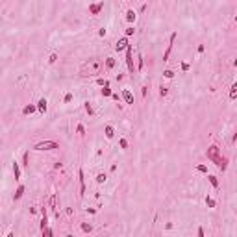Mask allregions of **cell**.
<instances>
[{"label":"cell","instance_id":"6da1fadb","mask_svg":"<svg viewBox=\"0 0 237 237\" xmlns=\"http://www.w3.org/2000/svg\"><path fill=\"white\" fill-rule=\"evenodd\" d=\"M102 71H104V61L98 59V58H91L82 65L80 76L82 78H95V76L102 74Z\"/></svg>","mask_w":237,"mask_h":237},{"label":"cell","instance_id":"7a4b0ae2","mask_svg":"<svg viewBox=\"0 0 237 237\" xmlns=\"http://www.w3.org/2000/svg\"><path fill=\"white\" fill-rule=\"evenodd\" d=\"M59 148V143L56 141H41L33 146V150H39V152H45V150H58Z\"/></svg>","mask_w":237,"mask_h":237},{"label":"cell","instance_id":"3957f363","mask_svg":"<svg viewBox=\"0 0 237 237\" xmlns=\"http://www.w3.org/2000/svg\"><path fill=\"white\" fill-rule=\"evenodd\" d=\"M206 156H207V159H210V161H213V163H215V161H217V158L220 156V148H219L217 145H211L210 148H207Z\"/></svg>","mask_w":237,"mask_h":237},{"label":"cell","instance_id":"277c9868","mask_svg":"<svg viewBox=\"0 0 237 237\" xmlns=\"http://www.w3.org/2000/svg\"><path fill=\"white\" fill-rule=\"evenodd\" d=\"M126 65H128V71L134 72L135 67H134V48H132V45L126 46Z\"/></svg>","mask_w":237,"mask_h":237},{"label":"cell","instance_id":"5b68a950","mask_svg":"<svg viewBox=\"0 0 237 237\" xmlns=\"http://www.w3.org/2000/svg\"><path fill=\"white\" fill-rule=\"evenodd\" d=\"M176 37H178V33L172 32V33H171V39H169V45H167V50H165V54H163V61H169V56H171V52H172V45H174V41H176Z\"/></svg>","mask_w":237,"mask_h":237},{"label":"cell","instance_id":"8992f818","mask_svg":"<svg viewBox=\"0 0 237 237\" xmlns=\"http://www.w3.org/2000/svg\"><path fill=\"white\" fill-rule=\"evenodd\" d=\"M102 9H104V0H100L98 4H91V6H89V13H91V15H98Z\"/></svg>","mask_w":237,"mask_h":237},{"label":"cell","instance_id":"52a82bcc","mask_svg":"<svg viewBox=\"0 0 237 237\" xmlns=\"http://www.w3.org/2000/svg\"><path fill=\"white\" fill-rule=\"evenodd\" d=\"M130 43H128V37H121L117 41V45H115V50L117 52H122V50H126V46H128Z\"/></svg>","mask_w":237,"mask_h":237},{"label":"cell","instance_id":"ba28073f","mask_svg":"<svg viewBox=\"0 0 237 237\" xmlns=\"http://www.w3.org/2000/svg\"><path fill=\"white\" fill-rule=\"evenodd\" d=\"M215 165H217L220 171H226V169H228V158H226V156H219L217 161H215Z\"/></svg>","mask_w":237,"mask_h":237},{"label":"cell","instance_id":"9c48e42d","mask_svg":"<svg viewBox=\"0 0 237 237\" xmlns=\"http://www.w3.org/2000/svg\"><path fill=\"white\" fill-rule=\"evenodd\" d=\"M35 106H37V111H39V113L45 115L46 109H48V102H46V98H39V102L35 104Z\"/></svg>","mask_w":237,"mask_h":237},{"label":"cell","instance_id":"30bf717a","mask_svg":"<svg viewBox=\"0 0 237 237\" xmlns=\"http://www.w3.org/2000/svg\"><path fill=\"white\" fill-rule=\"evenodd\" d=\"M78 180H80V197L85 194V178H83V171H78Z\"/></svg>","mask_w":237,"mask_h":237},{"label":"cell","instance_id":"8fae6325","mask_svg":"<svg viewBox=\"0 0 237 237\" xmlns=\"http://www.w3.org/2000/svg\"><path fill=\"white\" fill-rule=\"evenodd\" d=\"M122 98H124V102H126V104H130V106L134 104V95H132L130 89H122Z\"/></svg>","mask_w":237,"mask_h":237},{"label":"cell","instance_id":"7c38bea8","mask_svg":"<svg viewBox=\"0 0 237 237\" xmlns=\"http://www.w3.org/2000/svg\"><path fill=\"white\" fill-rule=\"evenodd\" d=\"M35 111H37L35 104H28V106L22 108V115H32V113H35Z\"/></svg>","mask_w":237,"mask_h":237},{"label":"cell","instance_id":"4fadbf2b","mask_svg":"<svg viewBox=\"0 0 237 237\" xmlns=\"http://www.w3.org/2000/svg\"><path fill=\"white\" fill-rule=\"evenodd\" d=\"M113 67H115V58H106V61H104V69H106V71H111Z\"/></svg>","mask_w":237,"mask_h":237},{"label":"cell","instance_id":"5bb4252c","mask_svg":"<svg viewBox=\"0 0 237 237\" xmlns=\"http://www.w3.org/2000/svg\"><path fill=\"white\" fill-rule=\"evenodd\" d=\"M22 194H24V185H19L17 191H15V194H13V200H20V198H22Z\"/></svg>","mask_w":237,"mask_h":237},{"label":"cell","instance_id":"9a60e30c","mask_svg":"<svg viewBox=\"0 0 237 237\" xmlns=\"http://www.w3.org/2000/svg\"><path fill=\"white\" fill-rule=\"evenodd\" d=\"M135 19H137V15H135V11L134 9H128L126 11V20L132 24V22H135Z\"/></svg>","mask_w":237,"mask_h":237},{"label":"cell","instance_id":"2e32d148","mask_svg":"<svg viewBox=\"0 0 237 237\" xmlns=\"http://www.w3.org/2000/svg\"><path fill=\"white\" fill-rule=\"evenodd\" d=\"M83 108H85V113H87L89 117H91V115H95V109H93V106H91V102H89V100H85V102H83Z\"/></svg>","mask_w":237,"mask_h":237},{"label":"cell","instance_id":"e0dca14e","mask_svg":"<svg viewBox=\"0 0 237 237\" xmlns=\"http://www.w3.org/2000/svg\"><path fill=\"white\" fill-rule=\"evenodd\" d=\"M104 134H106V137H108V139H113V135H115V130H113V126H109V124H108V126L104 128Z\"/></svg>","mask_w":237,"mask_h":237},{"label":"cell","instance_id":"ac0fdd59","mask_svg":"<svg viewBox=\"0 0 237 237\" xmlns=\"http://www.w3.org/2000/svg\"><path fill=\"white\" fill-rule=\"evenodd\" d=\"M143 67H145V59H143V56H141V54H137V67H135V71L141 72V71H143Z\"/></svg>","mask_w":237,"mask_h":237},{"label":"cell","instance_id":"d6986e66","mask_svg":"<svg viewBox=\"0 0 237 237\" xmlns=\"http://www.w3.org/2000/svg\"><path fill=\"white\" fill-rule=\"evenodd\" d=\"M13 174H15V180H20V165L17 161H13Z\"/></svg>","mask_w":237,"mask_h":237},{"label":"cell","instance_id":"ffe728a7","mask_svg":"<svg viewBox=\"0 0 237 237\" xmlns=\"http://www.w3.org/2000/svg\"><path fill=\"white\" fill-rule=\"evenodd\" d=\"M207 180H210V184L215 187V189H219V180H217V176H213V174H210V176H207Z\"/></svg>","mask_w":237,"mask_h":237},{"label":"cell","instance_id":"44dd1931","mask_svg":"<svg viewBox=\"0 0 237 237\" xmlns=\"http://www.w3.org/2000/svg\"><path fill=\"white\" fill-rule=\"evenodd\" d=\"M230 98H232V100L237 98V83H233V85L230 87Z\"/></svg>","mask_w":237,"mask_h":237},{"label":"cell","instance_id":"7402d4cb","mask_svg":"<svg viewBox=\"0 0 237 237\" xmlns=\"http://www.w3.org/2000/svg\"><path fill=\"white\" fill-rule=\"evenodd\" d=\"M82 232H83V233H91V232H93V226L87 224V222H82Z\"/></svg>","mask_w":237,"mask_h":237},{"label":"cell","instance_id":"603a6c76","mask_svg":"<svg viewBox=\"0 0 237 237\" xmlns=\"http://www.w3.org/2000/svg\"><path fill=\"white\" fill-rule=\"evenodd\" d=\"M28 165H30V152H24V154H22V167H28Z\"/></svg>","mask_w":237,"mask_h":237},{"label":"cell","instance_id":"cb8c5ba5","mask_svg":"<svg viewBox=\"0 0 237 237\" xmlns=\"http://www.w3.org/2000/svg\"><path fill=\"white\" fill-rule=\"evenodd\" d=\"M106 180H108V176H106L104 172H98V174H96V182H98V184H104Z\"/></svg>","mask_w":237,"mask_h":237},{"label":"cell","instance_id":"d4e9b609","mask_svg":"<svg viewBox=\"0 0 237 237\" xmlns=\"http://www.w3.org/2000/svg\"><path fill=\"white\" fill-rule=\"evenodd\" d=\"M167 95H169V87H165V85H161V87H159V96H161V98H165Z\"/></svg>","mask_w":237,"mask_h":237},{"label":"cell","instance_id":"484cf974","mask_svg":"<svg viewBox=\"0 0 237 237\" xmlns=\"http://www.w3.org/2000/svg\"><path fill=\"white\" fill-rule=\"evenodd\" d=\"M206 206L207 207H215V206H217V202H215L211 197H206Z\"/></svg>","mask_w":237,"mask_h":237},{"label":"cell","instance_id":"4316f807","mask_svg":"<svg viewBox=\"0 0 237 237\" xmlns=\"http://www.w3.org/2000/svg\"><path fill=\"white\" fill-rule=\"evenodd\" d=\"M41 232H43V235H45V237H52V235H54V232H52V230L48 228V226H46V228H43Z\"/></svg>","mask_w":237,"mask_h":237},{"label":"cell","instance_id":"83f0119b","mask_svg":"<svg viewBox=\"0 0 237 237\" xmlns=\"http://www.w3.org/2000/svg\"><path fill=\"white\" fill-rule=\"evenodd\" d=\"M111 89H109V85H104V89H102V96H111Z\"/></svg>","mask_w":237,"mask_h":237},{"label":"cell","instance_id":"f1b7e54d","mask_svg":"<svg viewBox=\"0 0 237 237\" xmlns=\"http://www.w3.org/2000/svg\"><path fill=\"white\" fill-rule=\"evenodd\" d=\"M124 33H126V37H130V35H134V33H135V28H134V26H128L126 30H124Z\"/></svg>","mask_w":237,"mask_h":237},{"label":"cell","instance_id":"f546056e","mask_svg":"<svg viewBox=\"0 0 237 237\" xmlns=\"http://www.w3.org/2000/svg\"><path fill=\"white\" fill-rule=\"evenodd\" d=\"M76 132H78V135H85V126H83V124H78V126H76Z\"/></svg>","mask_w":237,"mask_h":237},{"label":"cell","instance_id":"4dcf8cb0","mask_svg":"<svg viewBox=\"0 0 237 237\" xmlns=\"http://www.w3.org/2000/svg\"><path fill=\"white\" fill-rule=\"evenodd\" d=\"M163 76H165L167 80H171V78H174V71H171V69H167V71L163 72Z\"/></svg>","mask_w":237,"mask_h":237},{"label":"cell","instance_id":"1f68e13d","mask_svg":"<svg viewBox=\"0 0 237 237\" xmlns=\"http://www.w3.org/2000/svg\"><path fill=\"white\" fill-rule=\"evenodd\" d=\"M56 61H58V54L54 52V54H50V58H48V63H50V65H54Z\"/></svg>","mask_w":237,"mask_h":237},{"label":"cell","instance_id":"d6a6232c","mask_svg":"<svg viewBox=\"0 0 237 237\" xmlns=\"http://www.w3.org/2000/svg\"><path fill=\"white\" fill-rule=\"evenodd\" d=\"M72 98H74L72 93H67V95L63 96V102H65V104H69V102H72Z\"/></svg>","mask_w":237,"mask_h":237},{"label":"cell","instance_id":"836d02e7","mask_svg":"<svg viewBox=\"0 0 237 237\" xmlns=\"http://www.w3.org/2000/svg\"><path fill=\"white\" fill-rule=\"evenodd\" d=\"M197 171L202 172V174H207V167L206 165H197Z\"/></svg>","mask_w":237,"mask_h":237},{"label":"cell","instance_id":"e575fe53","mask_svg":"<svg viewBox=\"0 0 237 237\" xmlns=\"http://www.w3.org/2000/svg\"><path fill=\"white\" fill-rule=\"evenodd\" d=\"M119 145H121V148H122V150H126V148H128V141H126L124 137L121 139V141H119Z\"/></svg>","mask_w":237,"mask_h":237},{"label":"cell","instance_id":"d590c367","mask_svg":"<svg viewBox=\"0 0 237 237\" xmlns=\"http://www.w3.org/2000/svg\"><path fill=\"white\" fill-rule=\"evenodd\" d=\"M96 83H98V85H102V87H104V85H109V82L104 80V78H96Z\"/></svg>","mask_w":237,"mask_h":237},{"label":"cell","instance_id":"8d00e7d4","mask_svg":"<svg viewBox=\"0 0 237 237\" xmlns=\"http://www.w3.org/2000/svg\"><path fill=\"white\" fill-rule=\"evenodd\" d=\"M48 204H50L52 210H56V207H58V206H56V194H52V197H50V202H48Z\"/></svg>","mask_w":237,"mask_h":237},{"label":"cell","instance_id":"74e56055","mask_svg":"<svg viewBox=\"0 0 237 237\" xmlns=\"http://www.w3.org/2000/svg\"><path fill=\"white\" fill-rule=\"evenodd\" d=\"M111 98H113L115 102H119V100H121V96H119V93H111Z\"/></svg>","mask_w":237,"mask_h":237},{"label":"cell","instance_id":"f35d334b","mask_svg":"<svg viewBox=\"0 0 237 237\" xmlns=\"http://www.w3.org/2000/svg\"><path fill=\"white\" fill-rule=\"evenodd\" d=\"M189 69H191V65H189V63H182V71H185V72H187Z\"/></svg>","mask_w":237,"mask_h":237},{"label":"cell","instance_id":"ab89813d","mask_svg":"<svg viewBox=\"0 0 237 237\" xmlns=\"http://www.w3.org/2000/svg\"><path fill=\"white\" fill-rule=\"evenodd\" d=\"M98 35H100V37L106 35V28H100V30H98Z\"/></svg>","mask_w":237,"mask_h":237},{"label":"cell","instance_id":"60d3db41","mask_svg":"<svg viewBox=\"0 0 237 237\" xmlns=\"http://www.w3.org/2000/svg\"><path fill=\"white\" fill-rule=\"evenodd\" d=\"M197 233H198V237H204V230L198 228V232H197Z\"/></svg>","mask_w":237,"mask_h":237}]
</instances>
